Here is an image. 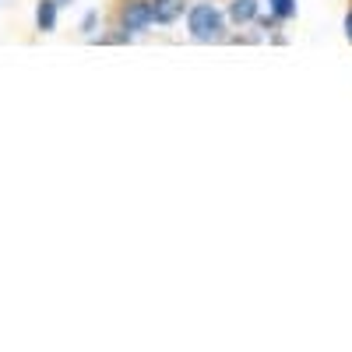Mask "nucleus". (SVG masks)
<instances>
[{"mask_svg":"<svg viewBox=\"0 0 352 352\" xmlns=\"http://www.w3.org/2000/svg\"><path fill=\"white\" fill-rule=\"evenodd\" d=\"M152 25V0H127L124 11H120V28L131 36L144 32Z\"/></svg>","mask_w":352,"mask_h":352,"instance_id":"nucleus-2","label":"nucleus"},{"mask_svg":"<svg viewBox=\"0 0 352 352\" xmlns=\"http://www.w3.org/2000/svg\"><path fill=\"white\" fill-rule=\"evenodd\" d=\"M184 14V0H152V21L155 25H173Z\"/></svg>","mask_w":352,"mask_h":352,"instance_id":"nucleus-3","label":"nucleus"},{"mask_svg":"<svg viewBox=\"0 0 352 352\" xmlns=\"http://www.w3.org/2000/svg\"><path fill=\"white\" fill-rule=\"evenodd\" d=\"M257 18V0H232L229 4V21L232 25H247Z\"/></svg>","mask_w":352,"mask_h":352,"instance_id":"nucleus-4","label":"nucleus"},{"mask_svg":"<svg viewBox=\"0 0 352 352\" xmlns=\"http://www.w3.org/2000/svg\"><path fill=\"white\" fill-rule=\"evenodd\" d=\"M187 28L197 43H219L226 39V18L215 4H194L187 14Z\"/></svg>","mask_w":352,"mask_h":352,"instance_id":"nucleus-1","label":"nucleus"},{"mask_svg":"<svg viewBox=\"0 0 352 352\" xmlns=\"http://www.w3.org/2000/svg\"><path fill=\"white\" fill-rule=\"evenodd\" d=\"M345 39H349V43H352V11H349V14H345Z\"/></svg>","mask_w":352,"mask_h":352,"instance_id":"nucleus-8","label":"nucleus"},{"mask_svg":"<svg viewBox=\"0 0 352 352\" xmlns=\"http://www.w3.org/2000/svg\"><path fill=\"white\" fill-rule=\"evenodd\" d=\"M268 8H272L275 21H292L296 18V0H268Z\"/></svg>","mask_w":352,"mask_h":352,"instance_id":"nucleus-6","label":"nucleus"},{"mask_svg":"<svg viewBox=\"0 0 352 352\" xmlns=\"http://www.w3.org/2000/svg\"><path fill=\"white\" fill-rule=\"evenodd\" d=\"M96 21H99V14H96V11H88V14L81 18V32H96Z\"/></svg>","mask_w":352,"mask_h":352,"instance_id":"nucleus-7","label":"nucleus"},{"mask_svg":"<svg viewBox=\"0 0 352 352\" xmlns=\"http://www.w3.org/2000/svg\"><path fill=\"white\" fill-rule=\"evenodd\" d=\"M60 4H74V0H56V8H60Z\"/></svg>","mask_w":352,"mask_h":352,"instance_id":"nucleus-9","label":"nucleus"},{"mask_svg":"<svg viewBox=\"0 0 352 352\" xmlns=\"http://www.w3.org/2000/svg\"><path fill=\"white\" fill-rule=\"evenodd\" d=\"M36 25L43 28V32H53V28H56V0H39Z\"/></svg>","mask_w":352,"mask_h":352,"instance_id":"nucleus-5","label":"nucleus"}]
</instances>
